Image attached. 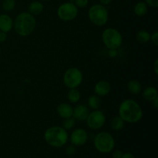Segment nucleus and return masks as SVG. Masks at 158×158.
<instances>
[{
    "label": "nucleus",
    "instance_id": "11",
    "mask_svg": "<svg viewBox=\"0 0 158 158\" xmlns=\"http://www.w3.org/2000/svg\"><path fill=\"white\" fill-rule=\"evenodd\" d=\"M89 110V107L84 104L77 105L73 110V117L77 121H84L86 120Z\"/></svg>",
    "mask_w": 158,
    "mask_h": 158
},
{
    "label": "nucleus",
    "instance_id": "34",
    "mask_svg": "<svg viewBox=\"0 0 158 158\" xmlns=\"http://www.w3.org/2000/svg\"><path fill=\"white\" fill-rule=\"evenodd\" d=\"M100 2V4L103 5V6H106V5H109L110 3H111V2L113 0H99Z\"/></svg>",
    "mask_w": 158,
    "mask_h": 158
},
{
    "label": "nucleus",
    "instance_id": "24",
    "mask_svg": "<svg viewBox=\"0 0 158 158\" xmlns=\"http://www.w3.org/2000/svg\"><path fill=\"white\" fill-rule=\"evenodd\" d=\"M15 7V0H4L2 2V8L6 12H12Z\"/></svg>",
    "mask_w": 158,
    "mask_h": 158
},
{
    "label": "nucleus",
    "instance_id": "18",
    "mask_svg": "<svg viewBox=\"0 0 158 158\" xmlns=\"http://www.w3.org/2000/svg\"><path fill=\"white\" fill-rule=\"evenodd\" d=\"M127 89L132 94H138L141 92V83L137 80H131L127 83Z\"/></svg>",
    "mask_w": 158,
    "mask_h": 158
},
{
    "label": "nucleus",
    "instance_id": "10",
    "mask_svg": "<svg viewBox=\"0 0 158 158\" xmlns=\"http://www.w3.org/2000/svg\"><path fill=\"white\" fill-rule=\"evenodd\" d=\"M88 140V134L83 128H77L72 132L70 141L74 146H83Z\"/></svg>",
    "mask_w": 158,
    "mask_h": 158
},
{
    "label": "nucleus",
    "instance_id": "15",
    "mask_svg": "<svg viewBox=\"0 0 158 158\" xmlns=\"http://www.w3.org/2000/svg\"><path fill=\"white\" fill-rule=\"evenodd\" d=\"M44 9L43 3L39 1H34L31 2L28 6V12L32 15H37L42 13Z\"/></svg>",
    "mask_w": 158,
    "mask_h": 158
},
{
    "label": "nucleus",
    "instance_id": "25",
    "mask_svg": "<svg viewBox=\"0 0 158 158\" xmlns=\"http://www.w3.org/2000/svg\"><path fill=\"white\" fill-rule=\"evenodd\" d=\"M77 153V148L76 146H74L73 144L69 145L67 148H66V154L69 156H73Z\"/></svg>",
    "mask_w": 158,
    "mask_h": 158
},
{
    "label": "nucleus",
    "instance_id": "9",
    "mask_svg": "<svg viewBox=\"0 0 158 158\" xmlns=\"http://www.w3.org/2000/svg\"><path fill=\"white\" fill-rule=\"evenodd\" d=\"M86 125L92 130H99L103 127L106 122V117L101 110H94L89 113L86 119Z\"/></svg>",
    "mask_w": 158,
    "mask_h": 158
},
{
    "label": "nucleus",
    "instance_id": "3",
    "mask_svg": "<svg viewBox=\"0 0 158 158\" xmlns=\"http://www.w3.org/2000/svg\"><path fill=\"white\" fill-rule=\"evenodd\" d=\"M68 133L63 127L52 126L48 128L44 133V140L49 146L62 148L68 140Z\"/></svg>",
    "mask_w": 158,
    "mask_h": 158
},
{
    "label": "nucleus",
    "instance_id": "30",
    "mask_svg": "<svg viewBox=\"0 0 158 158\" xmlns=\"http://www.w3.org/2000/svg\"><path fill=\"white\" fill-rule=\"evenodd\" d=\"M7 40V34L4 32H0V43H4Z\"/></svg>",
    "mask_w": 158,
    "mask_h": 158
},
{
    "label": "nucleus",
    "instance_id": "26",
    "mask_svg": "<svg viewBox=\"0 0 158 158\" xmlns=\"http://www.w3.org/2000/svg\"><path fill=\"white\" fill-rule=\"evenodd\" d=\"M89 3V0H74V4L77 8H84Z\"/></svg>",
    "mask_w": 158,
    "mask_h": 158
},
{
    "label": "nucleus",
    "instance_id": "2",
    "mask_svg": "<svg viewBox=\"0 0 158 158\" xmlns=\"http://www.w3.org/2000/svg\"><path fill=\"white\" fill-rule=\"evenodd\" d=\"M36 20L34 15L28 12H23L19 14L13 22L15 31L19 35L23 37L30 35L35 29Z\"/></svg>",
    "mask_w": 158,
    "mask_h": 158
},
{
    "label": "nucleus",
    "instance_id": "17",
    "mask_svg": "<svg viewBox=\"0 0 158 158\" xmlns=\"http://www.w3.org/2000/svg\"><path fill=\"white\" fill-rule=\"evenodd\" d=\"M145 2H138L134 7V12L137 16H143L148 12V7Z\"/></svg>",
    "mask_w": 158,
    "mask_h": 158
},
{
    "label": "nucleus",
    "instance_id": "14",
    "mask_svg": "<svg viewBox=\"0 0 158 158\" xmlns=\"http://www.w3.org/2000/svg\"><path fill=\"white\" fill-rule=\"evenodd\" d=\"M13 27V21L7 14L0 15V30L6 33L10 32Z\"/></svg>",
    "mask_w": 158,
    "mask_h": 158
},
{
    "label": "nucleus",
    "instance_id": "4",
    "mask_svg": "<svg viewBox=\"0 0 158 158\" xmlns=\"http://www.w3.org/2000/svg\"><path fill=\"white\" fill-rule=\"evenodd\" d=\"M96 149L102 154H108L114 150L115 140L110 133L103 131L96 135L94 140Z\"/></svg>",
    "mask_w": 158,
    "mask_h": 158
},
{
    "label": "nucleus",
    "instance_id": "12",
    "mask_svg": "<svg viewBox=\"0 0 158 158\" xmlns=\"http://www.w3.org/2000/svg\"><path fill=\"white\" fill-rule=\"evenodd\" d=\"M111 90V84L106 80H100L94 86V93L99 97L106 96Z\"/></svg>",
    "mask_w": 158,
    "mask_h": 158
},
{
    "label": "nucleus",
    "instance_id": "6",
    "mask_svg": "<svg viewBox=\"0 0 158 158\" xmlns=\"http://www.w3.org/2000/svg\"><path fill=\"white\" fill-rule=\"evenodd\" d=\"M102 40L108 49H117L123 43V36L117 29L107 28L102 33Z\"/></svg>",
    "mask_w": 158,
    "mask_h": 158
},
{
    "label": "nucleus",
    "instance_id": "32",
    "mask_svg": "<svg viewBox=\"0 0 158 158\" xmlns=\"http://www.w3.org/2000/svg\"><path fill=\"white\" fill-rule=\"evenodd\" d=\"M121 158H134V154H131V153L127 152V153H123V155H122Z\"/></svg>",
    "mask_w": 158,
    "mask_h": 158
},
{
    "label": "nucleus",
    "instance_id": "28",
    "mask_svg": "<svg viewBox=\"0 0 158 158\" xmlns=\"http://www.w3.org/2000/svg\"><path fill=\"white\" fill-rule=\"evenodd\" d=\"M151 40L155 46H158V32H154L151 35Z\"/></svg>",
    "mask_w": 158,
    "mask_h": 158
},
{
    "label": "nucleus",
    "instance_id": "8",
    "mask_svg": "<svg viewBox=\"0 0 158 158\" xmlns=\"http://www.w3.org/2000/svg\"><path fill=\"white\" fill-rule=\"evenodd\" d=\"M57 15L61 20L65 22L73 21L77 17L79 13L78 8L73 2H65L60 5L57 9Z\"/></svg>",
    "mask_w": 158,
    "mask_h": 158
},
{
    "label": "nucleus",
    "instance_id": "22",
    "mask_svg": "<svg viewBox=\"0 0 158 158\" xmlns=\"http://www.w3.org/2000/svg\"><path fill=\"white\" fill-rule=\"evenodd\" d=\"M151 34L146 30H140L136 35V39L137 41L142 44L148 43L151 40Z\"/></svg>",
    "mask_w": 158,
    "mask_h": 158
},
{
    "label": "nucleus",
    "instance_id": "20",
    "mask_svg": "<svg viewBox=\"0 0 158 158\" xmlns=\"http://www.w3.org/2000/svg\"><path fill=\"white\" fill-rule=\"evenodd\" d=\"M124 123L125 122L122 120L121 117H120L119 116H116L111 120L110 127L113 131H119L123 129L124 127Z\"/></svg>",
    "mask_w": 158,
    "mask_h": 158
},
{
    "label": "nucleus",
    "instance_id": "27",
    "mask_svg": "<svg viewBox=\"0 0 158 158\" xmlns=\"http://www.w3.org/2000/svg\"><path fill=\"white\" fill-rule=\"evenodd\" d=\"M147 5L152 8L158 7V0H145Z\"/></svg>",
    "mask_w": 158,
    "mask_h": 158
},
{
    "label": "nucleus",
    "instance_id": "16",
    "mask_svg": "<svg viewBox=\"0 0 158 158\" xmlns=\"http://www.w3.org/2000/svg\"><path fill=\"white\" fill-rule=\"evenodd\" d=\"M142 95L144 100L151 102L158 97V91L157 88L154 86H148L143 89Z\"/></svg>",
    "mask_w": 158,
    "mask_h": 158
},
{
    "label": "nucleus",
    "instance_id": "29",
    "mask_svg": "<svg viewBox=\"0 0 158 158\" xmlns=\"http://www.w3.org/2000/svg\"><path fill=\"white\" fill-rule=\"evenodd\" d=\"M123 155V152L120 150H116L113 153V158H121Z\"/></svg>",
    "mask_w": 158,
    "mask_h": 158
},
{
    "label": "nucleus",
    "instance_id": "19",
    "mask_svg": "<svg viewBox=\"0 0 158 158\" xmlns=\"http://www.w3.org/2000/svg\"><path fill=\"white\" fill-rule=\"evenodd\" d=\"M88 106L90 109L92 110H99L101 106L102 100L100 99V97L97 95H92L88 98L87 100Z\"/></svg>",
    "mask_w": 158,
    "mask_h": 158
},
{
    "label": "nucleus",
    "instance_id": "36",
    "mask_svg": "<svg viewBox=\"0 0 158 158\" xmlns=\"http://www.w3.org/2000/svg\"><path fill=\"white\" fill-rule=\"evenodd\" d=\"M43 1H49V0H43Z\"/></svg>",
    "mask_w": 158,
    "mask_h": 158
},
{
    "label": "nucleus",
    "instance_id": "1",
    "mask_svg": "<svg viewBox=\"0 0 158 158\" xmlns=\"http://www.w3.org/2000/svg\"><path fill=\"white\" fill-rule=\"evenodd\" d=\"M119 117L124 122L129 123H136L143 117V110L141 106L135 100L127 99L120 103L118 109Z\"/></svg>",
    "mask_w": 158,
    "mask_h": 158
},
{
    "label": "nucleus",
    "instance_id": "33",
    "mask_svg": "<svg viewBox=\"0 0 158 158\" xmlns=\"http://www.w3.org/2000/svg\"><path fill=\"white\" fill-rule=\"evenodd\" d=\"M154 70L156 75L158 74V60H156L154 63Z\"/></svg>",
    "mask_w": 158,
    "mask_h": 158
},
{
    "label": "nucleus",
    "instance_id": "13",
    "mask_svg": "<svg viewBox=\"0 0 158 158\" xmlns=\"http://www.w3.org/2000/svg\"><path fill=\"white\" fill-rule=\"evenodd\" d=\"M73 110V108L72 107V106L69 103H60L56 108V112L58 115L63 119L72 117Z\"/></svg>",
    "mask_w": 158,
    "mask_h": 158
},
{
    "label": "nucleus",
    "instance_id": "35",
    "mask_svg": "<svg viewBox=\"0 0 158 158\" xmlns=\"http://www.w3.org/2000/svg\"><path fill=\"white\" fill-rule=\"evenodd\" d=\"M151 102H152V105L154 108H156V109L158 108V97H156V98Z\"/></svg>",
    "mask_w": 158,
    "mask_h": 158
},
{
    "label": "nucleus",
    "instance_id": "21",
    "mask_svg": "<svg viewBox=\"0 0 158 158\" xmlns=\"http://www.w3.org/2000/svg\"><path fill=\"white\" fill-rule=\"evenodd\" d=\"M80 97H81V94H80V91H79L77 88L70 89L67 94L68 100H69V101L70 102V103H78L80 100Z\"/></svg>",
    "mask_w": 158,
    "mask_h": 158
},
{
    "label": "nucleus",
    "instance_id": "5",
    "mask_svg": "<svg viewBox=\"0 0 158 158\" xmlns=\"http://www.w3.org/2000/svg\"><path fill=\"white\" fill-rule=\"evenodd\" d=\"M88 17L94 25L103 26L107 23L109 14L105 6L102 4H94L88 10Z\"/></svg>",
    "mask_w": 158,
    "mask_h": 158
},
{
    "label": "nucleus",
    "instance_id": "23",
    "mask_svg": "<svg viewBox=\"0 0 158 158\" xmlns=\"http://www.w3.org/2000/svg\"><path fill=\"white\" fill-rule=\"evenodd\" d=\"M76 125V120L73 117H69V118L64 119L63 121V127L66 131L71 130Z\"/></svg>",
    "mask_w": 158,
    "mask_h": 158
},
{
    "label": "nucleus",
    "instance_id": "7",
    "mask_svg": "<svg viewBox=\"0 0 158 158\" xmlns=\"http://www.w3.org/2000/svg\"><path fill=\"white\" fill-rule=\"evenodd\" d=\"M83 80V73L77 67L69 68L63 75V83L69 89H74L80 86Z\"/></svg>",
    "mask_w": 158,
    "mask_h": 158
},
{
    "label": "nucleus",
    "instance_id": "31",
    "mask_svg": "<svg viewBox=\"0 0 158 158\" xmlns=\"http://www.w3.org/2000/svg\"><path fill=\"white\" fill-rule=\"evenodd\" d=\"M117 53H118V52H117V49H109V52H108V54H109V56L112 57V58L117 56Z\"/></svg>",
    "mask_w": 158,
    "mask_h": 158
},
{
    "label": "nucleus",
    "instance_id": "37",
    "mask_svg": "<svg viewBox=\"0 0 158 158\" xmlns=\"http://www.w3.org/2000/svg\"><path fill=\"white\" fill-rule=\"evenodd\" d=\"M0 54H1V49H0Z\"/></svg>",
    "mask_w": 158,
    "mask_h": 158
}]
</instances>
